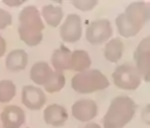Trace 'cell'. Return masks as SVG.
Segmentation results:
<instances>
[{
    "instance_id": "cell-1",
    "label": "cell",
    "mask_w": 150,
    "mask_h": 128,
    "mask_svg": "<svg viewBox=\"0 0 150 128\" xmlns=\"http://www.w3.org/2000/svg\"><path fill=\"white\" fill-rule=\"evenodd\" d=\"M149 18V7L146 2H132L115 19V25L121 37H134L141 31Z\"/></svg>"
},
{
    "instance_id": "cell-2",
    "label": "cell",
    "mask_w": 150,
    "mask_h": 128,
    "mask_svg": "<svg viewBox=\"0 0 150 128\" xmlns=\"http://www.w3.org/2000/svg\"><path fill=\"white\" fill-rule=\"evenodd\" d=\"M135 111L136 104L133 99L126 95L115 96L103 118V128H123L131 121Z\"/></svg>"
},
{
    "instance_id": "cell-3",
    "label": "cell",
    "mask_w": 150,
    "mask_h": 128,
    "mask_svg": "<svg viewBox=\"0 0 150 128\" xmlns=\"http://www.w3.org/2000/svg\"><path fill=\"white\" fill-rule=\"evenodd\" d=\"M72 88L81 94L93 93L108 88L109 81L100 71L93 69L77 73L71 81Z\"/></svg>"
},
{
    "instance_id": "cell-4",
    "label": "cell",
    "mask_w": 150,
    "mask_h": 128,
    "mask_svg": "<svg viewBox=\"0 0 150 128\" xmlns=\"http://www.w3.org/2000/svg\"><path fill=\"white\" fill-rule=\"evenodd\" d=\"M113 83L124 91H135L140 86L142 78L136 66L132 64H121L112 73Z\"/></svg>"
},
{
    "instance_id": "cell-5",
    "label": "cell",
    "mask_w": 150,
    "mask_h": 128,
    "mask_svg": "<svg viewBox=\"0 0 150 128\" xmlns=\"http://www.w3.org/2000/svg\"><path fill=\"white\" fill-rule=\"evenodd\" d=\"M113 34L111 23L108 19L91 21L86 29V40L91 45H101L110 40Z\"/></svg>"
},
{
    "instance_id": "cell-6",
    "label": "cell",
    "mask_w": 150,
    "mask_h": 128,
    "mask_svg": "<svg viewBox=\"0 0 150 128\" xmlns=\"http://www.w3.org/2000/svg\"><path fill=\"white\" fill-rule=\"evenodd\" d=\"M83 24L82 19L78 14L72 13L66 17L64 23L60 26L61 39L65 43H77L82 38Z\"/></svg>"
},
{
    "instance_id": "cell-7",
    "label": "cell",
    "mask_w": 150,
    "mask_h": 128,
    "mask_svg": "<svg viewBox=\"0 0 150 128\" xmlns=\"http://www.w3.org/2000/svg\"><path fill=\"white\" fill-rule=\"evenodd\" d=\"M149 37H145L140 41L137 46L133 58L135 61V66L140 74L141 78L148 83L150 76V41Z\"/></svg>"
},
{
    "instance_id": "cell-8",
    "label": "cell",
    "mask_w": 150,
    "mask_h": 128,
    "mask_svg": "<svg viewBox=\"0 0 150 128\" xmlns=\"http://www.w3.org/2000/svg\"><path fill=\"white\" fill-rule=\"evenodd\" d=\"M21 101L30 110H40L46 104L47 97L44 91L39 86L28 84L22 88Z\"/></svg>"
},
{
    "instance_id": "cell-9",
    "label": "cell",
    "mask_w": 150,
    "mask_h": 128,
    "mask_svg": "<svg viewBox=\"0 0 150 128\" xmlns=\"http://www.w3.org/2000/svg\"><path fill=\"white\" fill-rule=\"evenodd\" d=\"M18 21L20 26L33 31L42 32L45 29V23L42 19L41 13L34 5H28L20 11Z\"/></svg>"
},
{
    "instance_id": "cell-10",
    "label": "cell",
    "mask_w": 150,
    "mask_h": 128,
    "mask_svg": "<svg viewBox=\"0 0 150 128\" xmlns=\"http://www.w3.org/2000/svg\"><path fill=\"white\" fill-rule=\"evenodd\" d=\"M98 104L95 100L83 98L77 100L72 106V114L81 122H88L98 115Z\"/></svg>"
},
{
    "instance_id": "cell-11",
    "label": "cell",
    "mask_w": 150,
    "mask_h": 128,
    "mask_svg": "<svg viewBox=\"0 0 150 128\" xmlns=\"http://www.w3.org/2000/svg\"><path fill=\"white\" fill-rule=\"evenodd\" d=\"M0 119L3 128H20L26 121V114L20 106L11 104L2 110Z\"/></svg>"
},
{
    "instance_id": "cell-12",
    "label": "cell",
    "mask_w": 150,
    "mask_h": 128,
    "mask_svg": "<svg viewBox=\"0 0 150 128\" xmlns=\"http://www.w3.org/2000/svg\"><path fill=\"white\" fill-rule=\"evenodd\" d=\"M43 116L46 123L54 127H61L65 125L69 118L66 107L57 103L50 104L46 107Z\"/></svg>"
},
{
    "instance_id": "cell-13",
    "label": "cell",
    "mask_w": 150,
    "mask_h": 128,
    "mask_svg": "<svg viewBox=\"0 0 150 128\" xmlns=\"http://www.w3.org/2000/svg\"><path fill=\"white\" fill-rule=\"evenodd\" d=\"M71 58H72V51L66 46L62 45L53 52L51 56V64L55 71H68L71 70Z\"/></svg>"
},
{
    "instance_id": "cell-14",
    "label": "cell",
    "mask_w": 150,
    "mask_h": 128,
    "mask_svg": "<svg viewBox=\"0 0 150 128\" xmlns=\"http://www.w3.org/2000/svg\"><path fill=\"white\" fill-rule=\"evenodd\" d=\"M53 71H54L52 70V68L47 62L39 61L32 66L31 70H30V78L37 86H44L51 78Z\"/></svg>"
},
{
    "instance_id": "cell-15",
    "label": "cell",
    "mask_w": 150,
    "mask_h": 128,
    "mask_svg": "<svg viewBox=\"0 0 150 128\" xmlns=\"http://www.w3.org/2000/svg\"><path fill=\"white\" fill-rule=\"evenodd\" d=\"M28 65V54L22 49L11 51L5 59V66L10 71L17 73L26 69Z\"/></svg>"
},
{
    "instance_id": "cell-16",
    "label": "cell",
    "mask_w": 150,
    "mask_h": 128,
    "mask_svg": "<svg viewBox=\"0 0 150 128\" xmlns=\"http://www.w3.org/2000/svg\"><path fill=\"white\" fill-rule=\"evenodd\" d=\"M41 16L48 26L56 28L61 25L64 18V11L60 5L48 4L42 7Z\"/></svg>"
},
{
    "instance_id": "cell-17",
    "label": "cell",
    "mask_w": 150,
    "mask_h": 128,
    "mask_svg": "<svg viewBox=\"0 0 150 128\" xmlns=\"http://www.w3.org/2000/svg\"><path fill=\"white\" fill-rule=\"evenodd\" d=\"M124 45L121 39L113 38L106 42L105 47V58L111 63H117L122 57Z\"/></svg>"
},
{
    "instance_id": "cell-18",
    "label": "cell",
    "mask_w": 150,
    "mask_h": 128,
    "mask_svg": "<svg viewBox=\"0 0 150 128\" xmlns=\"http://www.w3.org/2000/svg\"><path fill=\"white\" fill-rule=\"evenodd\" d=\"M91 66V60L88 53L85 50H76L72 52L71 70L77 73L86 71Z\"/></svg>"
},
{
    "instance_id": "cell-19",
    "label": "cell",
    "mask_w": 150,
    "mask_h": 128,
    "mask_svg": "<svg viewBox=\"0 0 150 128\" xmlns=\"http://www.w3.org/2000/svg\"><path fill=\"white\" fill-rule=\"evenodd\" d=\"M18 34L21 41L25 43L29 47H35L38 46L43 40V33L33 30L26 29V28L18 26Z\"/></svg>"
},
{
    "instance_id": "cell-20",
    "label": "cell",
    "mask_w": 150,
    "mask_h": 128,
    "mask_svg": "<svg viewBox=\"0 0 150 128\" xmlns=\"http://www.w3.org/2000/svg\"><path fill=\"white\" fill-rule=\"evenodd\" d=\"M65 84H66V76L64 75V73L63 71H54L49 81L44 86V88L48 93H55L62 91L64 88Z\"/></svg>"
},
{
    "instance_id": "cell-21",
    "label": "cell",
    "mask_w": 150,
    "mask_h": 128,
    "mask_svg": "<svg viewBox=\"0 0 150 128\" xmlns=\"http://www.w3.org/2000/svg\"><path fill=\"white\" fill-rule=\"evenodd\" d=\"M17 93L15 83L10 80L0 81V102L8 103L14 98Z\"/></svg>"
},
{
    "instance_id": "cell-22",
    "label": "cell",
    "mask_w": 150,
    "mask_h": 128,
    "mask_svg": "<svg viewBox=\"0 0 150 128\" xmlns=\"http://www.w3.org/2000/svg\"><path fill=\"white\" fill-rule=\"evenodd\" d=\"M98 2L96 1V0H82V1H80V0H75V1H72V4L76 8L83 12L93 10L96 5H98Z\"/></svg>"
},
{
    "instance_id": "cell-23",
    "label": "cell",
    "mask_w": 150,
    "mask_h": 128,
    "mask_svg": "<svg viewBox=\"0 0 150 128\" xmlns=\"http://www.w3.org/2000/svg\"><path fill=\"white\" fill-rule=\"evenodd\" d=\"M12 25V15L7 10L0 8V30H4Z\"/></svg>"
},
{
    "instance_id": "cell-24",
    "label": "cell",
    "mask_w": 150,
    "mask_h": 128,
    "mask_svg": "<svg viewBox=\"0 0 150 128\" xmlns=\"http://www.w3.org/2000/svg\"><path fill=\"white\" fill-rule=\"evenodd\" d=\"M2 2L8 7H19L25 3L24 0H3Z\"/></svg>"
},
{
    "instance_id": "cell-25",
    "label": "cell",
    "mask_w": 150,
    "mask_h": 128,
    "mask_svg": "<svg viewBox=\"0 0 150 128\" xmlns=\"http://www.w3.org/2000/svg\"><path fill=\"white\" fill-rule=\"evenodd\" d=\"M6 41L3 37H2L1 35H0V58L3 57L4 54L6 53Z\"/></svg>"
},
{
    "instance_id": "cell-26",
    "label": "cell",
    "mask_w": 150,
    "mask_h": 128,
    "mask_svg": "<svg viewBox=\"0 0 150 128\" xmlns=\"http://www.w3.org/2000/svg\"><path fill=\"white\" fill-rule=\"evenodd\" d=\"M83 128H101L100 125H98V123H93V122H91V123H88Z\"/></svg>"
},
{
    "instance_id": "cell-27",
    "label": "cell",
    "mask_w": 150,
    "mask_h": 128,
    "mask_svg": "<svg viewBox=\"0 0 150 128\" xmlns=\"http://www.w3.org/2000/svg\"><path fill=\"white\" fill-rule=\"evenodd\" d=\"M0 128H1V126H0Z\"/></svg>"
}]
</instances>
